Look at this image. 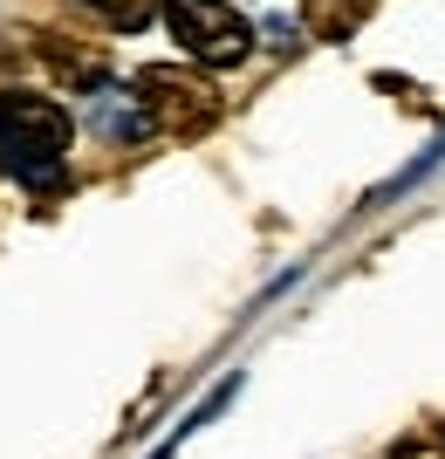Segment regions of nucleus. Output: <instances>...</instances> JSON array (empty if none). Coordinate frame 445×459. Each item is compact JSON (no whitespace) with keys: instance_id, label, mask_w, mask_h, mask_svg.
I'll list each match as a JSON object with an SVG mask.
<instances>
[{"instance_id":"1","label":"nucleus","mask_w":445,"mask_h":459,"mask_svg":"<svg viewBox=\"0 0 445 459\" xmlns=\"http://www.w3.org/2000/svg\"><path fill=\"white\" fill-rule=\"evenodd\" d=\"M69 144H76V124L56 96L35 90H0V172L21 178V186H56L62 165H69Z\"/></svg>"},{"instance_id":"3","label":"nucleus","mask_w":445,"mask_h":459,"mask_svg":"<svg viewBox=\"0 0 445 459\" xmlns=\"http://www.w3.org/2000/svg\"><path fill=\"white\" fill-rule=\"evenodd\" d=\"M158 14H165L178 48L193 62H206V69H233L253 48V28L240 21L233 0H158Z\"/></svg>"},{"instance_id":"2","label":"nucleus","mask_w":445,"mask_h":459,"mask_svg":"<svg viewBox=\"0 0 445 459\" xmlns=\"http://www.w3.org/2000/svg\"><path fill=\"white\" fill-rule=\"evenodd\" d=\"M131 96H137V110L151 117L158 131H172V137H199V131L219 124V90L199 76V69H178V62L137 69Z\"/></svg>"},{"instance_id":"4","label":"nucleus","mask_w":445,"mask_h":459,"mask_svg":"<svg viewBox=\"0 0 445 459\" xmlns=\"http://www.w3.org/2000/svg\"><path fill=\"white\" fill-rule=\"evenodd\" d=\"M82 14H97L103 28H144L158 14V0H76Z\"/></svg>"}]
</instances>
